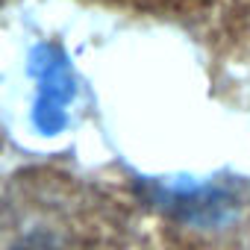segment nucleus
<instances>
[{
	"instance_id": "obj_1",
	"label": "nucleus",
	"mask_w": 250,
	"mask_h": 250,
	"mask_svg": "<svg viewBox=\"0 0 250 250\" xmlns=\"http://www.w3.org/2000/svg\"><path fill=\"white\" fill-rule=\"evenodd\" d=\"M0 250H133L127 232L83 209L42 206L0 224Z\"/></svg>"
}]
</instances>
